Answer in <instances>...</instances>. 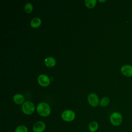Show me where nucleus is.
<instances>
[{"label": "nucleus", "instance_id": "obj_1", "mask_svg": "<svg viewBox=\"0 0 132 132\" xmlns=\"http://www.w3.org/2000/svg\"><path fill=\"white\" fill-rule=\"evenodd\" d=\"M38 113L43 117L48 116L51 113V108L48 104L44 102H41L38 104L37 107Z\"/></svg>", "mask_w": 132, "mask_h": 132}, {"label": "nucleus", "instance_id": "obj_2", "mask_svg": "<svg viewBox=\"0 0 132 132\" xmlns=\"http://www.w3.org/2000/svg\"><path fill=\"white\" fill-rule=\"evenodd\" d=\"M109 120L112 125L115 126H118L121 125L122 123L123 117L120 112H114L110 114Z\"/></svg>", "mask_w": 132, "mask_h": 132}, {"label": "nucleus", "instance_id": "obj_3", "mask_svg": "<svg viewBox=\"0 0 132 132\" xmlns=\"http://www.w3.org/2000/svg\"><path fill=\"white\" fill-rule=\"evenodd\" d=\"M22 110L26 114H31L35 110V105L31 102L26 101L22 104Z\"/></svg>", "mask_w": 132, "mask_h": 132}, {"label": "nucleus", "instance_id": "obj_4", "mask_svg": "<svg viewBox=\"0 0 132 132\" xmlns=\"http://www.w3.org/2000/svg\"><path fill=\"white\" fill-rule=\"evenodd\" d=\"M75 117V112L72 110H65L61 113V118L65 122H71Z\"/></svg>", "mask_w": 132, "mask_h": 132}, {"label": "nucleus", "instance_id": "obj_5", "mask_svg": "<svg viewBox=\"0 0 132 132\" xmlns=\"http://www.w3.org/2000/svg\"><path fill=\"white\" fill-rule=\"evenodd\" d=\"M89 104L92 107L97 106L99 104V100L97 95L95 93H90L88 96Z\"/></svg>", "mask_w": 132, "mask_h": 132}, {"label": "nucleus", "instance_id": "obj_6", "mask_svg": "<svg viewBox=\"0 0 132 132\" xmlns=\"http://www.w3.org/2000/svg\"><path fill=\"white\" fill-rule=\"evenodd\" d=\"M38 82L42 87H46L50 84L49 77L45 74H41L38 77Z\"/></svg>", "mask_w": 132, "mask_h": 132}, {"label": "nucleus", "instance_id": "obj_7", "mask_svg": "<svg viewBox=\"0 0 132 132\" xmlns=\"http://www.w3.org/2000/svg\"><path fill=\"white\" fill-rule=\"evenodd\" d=\"M122 74L126 77L132 76V65L130 64H124L121 68Z\"/></svg>", "mask_w": 132, "mask_h": 132}, {"label": "nucleus", "instance_id": "obj_8", "mask_svg": "<svg viewBox=\"0 0 132 132\" xmlns=\"http://www.w3.org/2000/svg\"><path fill=\"white\" fill-rule=\"evenodd\" d=\"M45 124L42 121H38L35 123L32 127L34 132H43L45 129Z\"/></svg>", "mask_w": 132, "mask_h": 132}, {"label": "nucleus", "instance_id": "obj_9", "mask_svg": "<svg viewBox=\"0 0 132 132\" xmlns=\"http://www.w3.org/2000/svg\"><path fill=\"white\" fill-rule=\"evenodd\" d=\"M45 65L48 67H53L56 64V60L53 57H47L44 60Z\"/></svg>", "mask_w": 132, "mask_h": 132}, {"label": "nucleus", "instance_id": "obj_10", "mask_svg": "<svg viewBox=\"0 0 132 132\" xmlns=\"http://www.w3.org/2000/svg\"><path fill=\"white\" fill-rule=\"evenodd\" d=\"M13 101L17 104H21L24 101V97L21 94H16L13 96Z\"/></svg>", "mask_w": 132, "mask_h": 132}, {"label": "nucleus", "instance_id": "obj_11", "mask_svg": "<svg viewBox=\"0 0 132 132\" xmlns=\"http://www.w3.org/2000/svg\"><path fill=\"white\" fill-rule=\"evenodd\" d=\"M41 20L40 18L36 17L33 18L30 21V25L33 28H37L40 26Z\"/></svg>", "mask_w": 132, "mask_h": 132}, {"label": "nucleus", "instance_id": "obj_12", "mask_svg": "<svg viewBox=\"0 0 132 132\" xmlns=\"http://www.w3.org/2000/svg\"><path fill=\"white\" fill-rule=\"evenodd\" d=\"M88 128L90 131L95 132L98 128V124L96 121H92L89 123Z\"/></svg>", "mask_w": 132, "mask_h": 132}, {"label": "nucleus", "instance_id": "obj_13", "mask_svg": "<svg viewBox=\"0 0 132 132\" xmlns=\"http://www.w3.org/2000/svg\"><path fill=\"white\" fill-rule=\"evenodd\" d=\"M86 6L89 8H93L96 4V0H86L85 1Z\"/></svg>", "mask_w": 132, "mask_h": 132}, {"label": "nucleus", "instance_id": "obj_14", "mask_svg": "<svg viewBox=\"0 0 132 132\" xmlns=\"http://www.w3.org/2000/svg\"><path fill=\"white\" fill-rule=\"evenodd\" d=\"M109 103V99L107 97H104L102 98L100 102V105L102 107H105L107 106Z\"/></svg>", "mask_w": 132, "mask_h": 132}, {"label": "nucleus", "instance_id": "obj_15", "mask_svg": "<svg viewBox=\"0 0 132 132\" xmlns=\"http://www.w3.org/2000/svg\"><path fill=\"white\" fill-rule=\"evenodd\" d=\"M14 132H28V128L25 125H19L16 127Z\"/></svg>", "mask_w": 132, "mask_h": 132}, {"label": "nucleus", "instance_id": "obj_16", "mask_svg": "<svg viewBox=\"0 0 132 132\" xmlns=\"http://www.w3.org/2000/svg\"><path fill=\"white\" fill-rule=\"evenodd\" d=\"M33 9V6L30 3H26L24 6V10L27 13H30Z\"/></svg>", "mask_w": 132, "mask_h": 132}, {"label": "nucleus", "instance_id": "obj_17", "mask_svg": "<svg viewBox=\"0 0 132 132\" xmlns=\"http://www.w3.org/2000/svg\"><path fill=\"white\" fill-rule=\"evenodd\" d=\"M106 1L105 0H104V1H100V0H99V2H105Z\"/></svg>", "mask_w": 132, "mask_h": 132}]
</instances>
